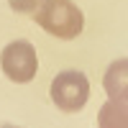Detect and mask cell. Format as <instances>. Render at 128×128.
<instances>
[{
    "instance_id": "obj_1",
    "label": "cell",
    "mask_w": 128,
    "mask_h": 128,
    "mask_svg": "<svg viewBox=\"0 0 128 128\" xmlns=\"http://www.w3.org/2000/svg\"><path fill=\"white\" fill-rule=\"evenodd\" d=\"M31 18L49 36L62 38V41L77 38L84 28V16L72 0H36Z\"/></svg>"
},
{
    "instance_id": "obj_2",
    "label": "cell",
    "mask_w": 128,
    "mask_h": 128,
    "mask_svg": "<svg viewBox=\"0 0 128 128\" xmlns=\"http://www.w3.org/2000/svg\"><path fill=\"white\" fill-rule=\"evenodd\" d=\"M49 95H51V102L56 105L59 110L64 113H77L87 105V98H90V82L82 72H62L51 80V87H49Z\"/></svg>"
},
{
    "instance_id": "obj_3",
    "label": "cell",
    "mask_w": 128,
    "mask_h": 128,
    "mask_svg": "<svg viewBox=\"0 0 128 128\" xmlns=\"http://www.w3.org/2000/svg\"><path fill=\"white\" fill-rule=\"evenodd\" d=\"M0 67H3V74L10 82L26 84L36 77V69H38L36 49L28 41H10L0 54Z\"/></svg>"
},
{
    "instance_id": "obj_4",
    "label": "cell",
    "mask_w": 128,
    "mask_h": 128,
    "mask_svg": "<svg viewBox=\"0 0 128 128\" xmlns=\"http://www.w3.org/2000/svg\"><path fill=\"white\" fill-rule=\"evenodd\" d=\"M102 87L113 100H126L128 102V56L115 59L102 77Z\"/></svg>"
},
{
    "instance_id": "obj_5",
    "label": "cell",
    "mask_w": 128,
    "mask_h": 128,
    "mask_svg": "<svg viewBox=\"0 0 128 128\" xmlns=\"http://www.w3.org/2000/svg\"><path fill=\"white\" fill-rule=\"evenodd\" d=\"M98 128H128V102L110 98L98 113Z\"/></svg>"
},
{
    "instance_id": "obj_6",
    "label": "cell",
    "mask_w": 128,
    "mask_h": 128,
    "mask_svg": "<svg viewBox=\"0 0 128 128\" xmlns=\"http://www.w3.org/2000/svg\"><path fill=\"white\" fill-rule=\"evenodd\" d=\"M0 128H18V126H10V123H5V126H0Z\"/></svg>"
}]
</instances>
